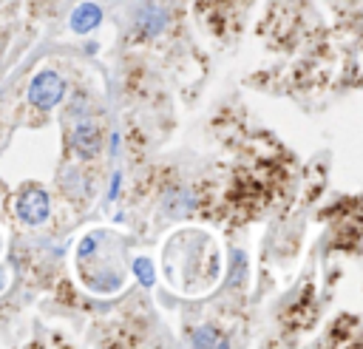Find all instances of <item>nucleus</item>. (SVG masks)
<instances>
[{"mask_svg": "<svg viewBox=\"0 0 363 349\" xmlns=\"http://www.w3.org/2000/svg\"><path fill=\"white\" fill-rule=\"evenodd\" d=\"M74 145H77V150L79 153H96L99 150V133H96V128L91 125V122H82V125H77L74 128Z\"/></svg>", "mask_w": 363, "mask_h": 349, "instance_id": "obj_3", "label": "nucleus"}, {"mask_svg": "<svg viewBox=\"0 0 363 349\" xmlns=\"http://www.w3.org/2000/svg\"><path fill=\"white\" fill-rule=\"evenodd\" d=\"M60 96H62V79L54 71H43L34 77V82L28 88V99L37 108H51L60 102Z\"/></svg>", "mask_w": 363, "mask_h": 349, "instance_id": "obj_1", "label": "nucleus"}, {"mask_svg": "<svg viewBox=\"0 0 363 349\" xmlns=\"http://www.w3.org/2000/svg\"><path fill=\"white\" fill-rule=\"evenodd\" d=\"M17 216L26 224H43L48 218V196L40 187H28L17 199Z\"/></svg>", "mask_w": 363, "mask_h": 349, "instance_id": "obj_2", "label": "nucleus"}, {"mask_svg": "<svg viewBox=\"0 0 363 349\" xmlns=\"http://www.w3.org/2000/svg\"><path fill=\"white\" fill-rule=\"evenodd\" d=\"M139 270H142V278L150 281V267H147V261H139Z\"/></svg>", "mask_w": 363, "mask_h": 349, "instance_id": "obj_5", "label": "nucleus"}, {"mask_svg": "<svg viewBox=\"0 0 363 349\" xmlns=\"http://www.w3.org/2000/svg\"><path fill=\"white\" fill-rule=\"evenodd\" d=\"M71 23H74V28H77V31H88L91 26H96V23H99V9H96V6H79V9L74 11Z\"/></svg>", "mask_w": 363, "mask_h": 349, "instance_id": "obj_4", "label": "nucleus"}]
</instances>
